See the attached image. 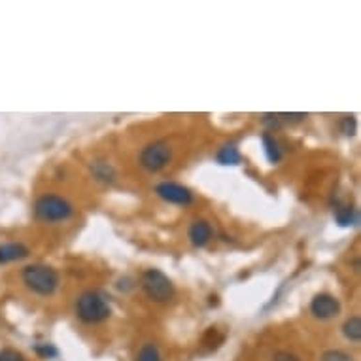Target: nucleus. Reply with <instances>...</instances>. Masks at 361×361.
<instances>
[{
  "mask_svg": "<svg viewBox=\"0 0 361 361\" xmlns=\"http://www.w3.org/2000/svg\"><path fill=\"white\" fill-rule=\"evenodd\" d=\"M172 161V148L164 140H153L140 150L138 164L148 172H161Z\"/></svg>",
  "mask_w": 361,
  "mask_h": 361,
  "instance_id": "39448f33",
  "label": "nucleus"
},
{
  "mask_svg": "<svg viewBox=\"0 0 361 361\" xmlns=\"http://www.w3.org/2000/svg\"><path fill=\"white\" fill-rule=\"evenodd\" d=\"M216 161L220 164H225V167H235L243 161V155H240V151H238L237 144H225L222 146L216 153Z\"/></svg>",
  "mask_w": 361,
  "mask_h": 361,
  "instance_id": "ddd939ff",
  "label": "nucleus"
},
{
  "mask_svg": "<svg viewBox=\"0 0 361 361\" xmlns=\"http://www.w3.org/2000/svg\"><path fill=\"white\" fill-rule=\"evenodd\" d=\"M112 314L110 297L100 289H87L76 299V316L84 323H102Z\"/></svg>",
  "mask_w": 361,
  "mask_h": 361,
  "instance_id": "f257e3e1",
  "label": "nucleus"
},
{
  "mask_svg": "<svg viewBox=\"0 0 361 361\" xmlns=\"http://www.w3.org/2000/svg\"><path fill=\"white\" fill-rule=\"evenodd\" d=\"M261 142H263V150H265V155H267V159H269L270 163L272 164L280 163V159H282V148H280V144H278V140L275 138V135H270V132H263Z\"/></svg>",
  "mask_w": 361,
  "mask_h": 361,
  "instance_id": "f8f14e48",
  "label": "nucleus"
},
{
  "mask_svg": "<svg viewBox=\"0 0 361 361\" xmlns=\"http://www.w3.org/2000/svg\"><path fill=\"white\" fill-rule=\"evenodd\" d=\"M21 278H23L26 289H31L33 293L40 297L53 295L61 284L59 272L49 265H44V263L26 265L23 272H21Z\"/></svg>",
  "mask_w": 361,
  "mask_h": 361,
  "instance_id": "f03ea898",
  "label": "nucleus"
},
{
  "mask_svg": "<svg viewBox=\"0 0 361 361\" xmlns=\"http://www.w3.org/2000/svg\"><path fill=\"white\" fill-rule=\"evenodd\" d=\"M34 217L44 224H59L70 220L74 214V206L68 199L61 197V195H53L46 193L42 197L36 199L34 203Z\"/></svg>",
  "mask_w": 361,
  "mask_h": 361,
  "instance_id": "7ed1b4c3",
  "label": "nucleus"
},
{
  "mask_svg": "<svg viewBox=\"0 0 361 361\" xmlns=\"http://www.w3.org/2000/svg\"><path fill=\"white\" fill-rule=\"evenodd\" d=\"M140 288L153 302H169L174 297V284L163 270L148 269L140 276Z\"/></svg>",
  "mask_w": 361,
  "mask_h": 361,
  "instance_id": "20e7f679",
  "label": "nucleus"
},
{
  "mask_svg": "<svg viewBox=\"0 0 361 361\" xmlns=\"http://www.w3.org/2000/svg\"><path fill=\"white\" fill-rule=\"evenodd\" d=\"M155 195L163 199L164 203L178 204V206H190L193 203V191L178 182H161L155 185Z\"/></svg>",
  "mask_w": 361,
  "mask_h": 361,
  "instance_id": "423d86ee",
  "label": "nucleus"
},
{
  "mask_svg": "<svg viewBox=\"0 0 361 361\" xmlns=\"http://www.w3.org/2000/svg\"><path fill=\"white\" fill-rule=\"evenodd\" d=\"M0 361H26L25 355L17 352V350L4 348L0 350Z\"/></svg>",
  "mask_w": 361,
  "mask_h": 361,
  "instance_id": "a211bd4d",
  "label": "nucleus"
},
{
  "mask_svg": "<svg viewBox=\"0 0 361 361\" xmlns=\"http://www.w3.org/2000/svg\"><path fill=\"white\" fill-rule=\"evenodd\" d=\"M322 361H352V355L342 352V350H328L322 355Z\"/></svg>",
  "mask_w": 361,
  "mask_h": 361,
  "instance_id": "f3484780",
  "label": "nucleus"
},
{
  "mask_svg": "<svg viewBox=\"0 0 361 361\" xmlns=\"http://www.w3.org/2000/svg\"><path fill=\"white\" fill-rule=\"evenodd\" d=\"M272 361H301L297 358L295 354H291V352H286V350H278L272 358Z\"/></svg>",
  "mask_w": 361,
  "mask_h": 361,
  "instance_id": "6ab92c4d",
  "label": "nucleus"
},
{
  "mask_svg": "<svg viewBox=\"0 0 361 361\" xmlns=\"http://www.w3.org/2000/svg\"><path fill=\"white\" fill-rule=\"evenodd\" d=\"M354 131H355L354 116H346V118H344V132H346V135H354Z\"/></svg>",
  "mask_w": 361,
  "mask_h": 361,
  "instance_id": "aec40b11",
  "label": "nucleus"
},
{
  "mask_svg": "<svg viewBox=\"0 0 361 361\" xmlns=\"http://www.w3.org/2000/svg\"><path fill=\"white\" fill-rule=\"evenodd\" d=\"M31 254L29 246L23 243H4L0 244V263H12L21 261Z\"/></svg>",
  "mask_w": 361,
  "mask_h": 361,
  "instance_id": "9d476101",
  "label": "nucleus"
},
{
  "mask_svg": "<svg viewBox=\"0 0 361 361\" xmlns=\"http://www.w3.org/2000/svg\"><path fill=\"white\" fill-rule=\"evenodd\" d=\"M89 171H91V176L97 182H100V184H112V182H116V178H118V172L114 169V164L110 161H106V159H95V161H91Z\"/></svg>",
  "mask_w": 361,
  "mask_h": 361,
  "instance_id": "1a4fd4ad",
  "label": "nucleus"
},
{
  "mask_svg": "<svg viewBox=\"0 0 361 361\" xmlns=\"http://www.w3.org/2000/svg\"><path fill=\"white\" fill-rule=\"evenodd\" d=\"M187 237H190L193 246L204 248L206 244L210 243L212 237H214V229H212L210 222H208V220H203V217L193 220L190 225V231H187Z\"/></svg>",
  "mask_w": 361,
  "mask_h": 361,
  "instance_id": "6e6552de",
  "label": "nucleus"
},
{
  "mask_svg": "<svg viewBox=\"0 0 361 361\" xmlns=\"http://www.w3.org/2000/svg\"><path fill=\"white\" fill-rule=\"evenodd\" d=\"M34 352L42 358V360H53L59 355V350L53 346L52 342H38L34 344Z\"/></svg>",
  "mask_w": 361,
  "mask_h": 361,
  "instance_id": "dca6fc26",
  "label": "nucleus"
},
{
  "mask_svg": "<svg viewBox=\"0 0 361 361\" xmlns=\"http://www.w3.org/2000/svg\"><path fill=\"white\" fill-rule=\"evenodd\" d=\"M137 361H161V354H159L158 346L153 342H148L144 344L140 352H138Z\"/></svg>",
  "mask_w": 361,
  "mask_h": 361,
  "instance_id": "2eb2a0df",
  "label": "nucleus"
},
{
  "mask_svg": "<svg viewBox=\"0 0 361 361\" xmlns=\"http://www.w3.org/2000/svg\"><path fill=\"white\" fill-rule=\"evenodd\" d=\"M342 335L346 337L350 342H360L361 339V320L360 316H350L348 320L342 325Z\"/></svg>",
  "mask_w": 361,
  "mask_h": 361,
  "instance_id": "4468645a",
  "label": "nucleus"
},
{
  "mask_svg": "<svg viewBox=\"0 0 361 361\" xmlns=\"http://www.w3.org/2000/svg\"><path fill=\"white\" fill-rule=\"evenodd\" d=\"M333 216H335V222L341 227H352V225H358V222H360L358 210H355L354 206H350V204H337Z\"/></svg>",
  "mask_w": 361,
  "mask_h": 361,
  "instance_id": "9b49d317",
  "label": "nucleus"
},
{
  "mask_svg": "<svg viewBox=\"0 0 361 361\" xmlns=\"http://www.w3.org/2000/svg\"><path fill=\"white\" fill-rule=\"evenodd\" d=\"M310 314L318 320H331L341 314V301L331 293H318L310 301Z\"/></svg>",
  "mask_w": 361,
  "mask_h": 361,
  "instance_id": "0eeeda50",
  "label": "nucleus"
}]
</instances>
